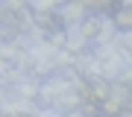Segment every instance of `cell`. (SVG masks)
I'll list each match as a JSON object with an SVG mask.
<instances>
[{"label":"cell","mask_w":132,"mask_h":117,"mask_svg":"<svg viewBox=\"0 0 132 117\" xmlns=\"http://www.w3.org/2000/svg\"><path fill=\"white\" fill-rule=\"evenodd\" d=\"M112 23L120 32H132V3H118V9L112 15Z\"/></svg>","instance_id":"6da1fadb"},{"label":"cell","mask_w":132,"mask_h":117,"mask_svg":"<svg viewBox=\"0 0 132 117\" xmlns=\"http://www.w3.org/2000/svg\"><path fill=\"white\" fill-rule=\"evenodd\" d=\"M21 117H32V114H21Z\"/></svg>","instance_id":"7a4b0ae2"}]
</instances>
